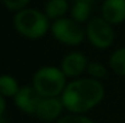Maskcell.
Segmentation results:
<instances>
[{
  "mask_svg": "<svg viewBox=\"0 0 125 123\" xmlns=\"http://www.w3.org/2000/svg\"><path fill=\"white\" fill-rule=\"evenodd\" d=\"M109 66L117 75L125 76V47L115 49L109 57Z\"/></svg>",
  "mask_w": 125,
  "mask_h": 123,
  "instance_id": "obj_13",
  "label": "cell"
},
{
  "mask_svg": "<svg viewBox=\"0 0 125 123\" xmlns=\"http://www.w3.org/2000/svg\"><path fill=\"white\" fill-rule=\"evenodd\" d=\"M0 123H7V121H6V120L2 117V118H0Z\"/></svg>",
  "mask_w": 125,
  "mask_h": 123,
  "instance_id": "obj_18",
  "label": "cell"
},
{
  "mask_svg": "<svg viewBox=\"0 0 125 123\" xmlns=\"http://www.w3.org/2000/svg\"><path fill=\"white\" fill-rule=\"evenodd\" d=\"M69 8L67 0H49L45 5V15L49 17V19H60L64 17Z\"/></svg>",
  "mask_w": 125,
  "mask_h": 123,
  "instance_id": "obj_11",
  "label": "cell"
},
{
  "mask_svg": "<svg viewBox=\"0 0 125 123\" xmlns=\"http://www.w3.org/2000/svg\"><path fill=\"white\" fill-rule=\"evenodd\" d=\"M85 36L95 48L106 49L114 41V30L112 24H109L106 19L102 17H95L87 22Z\"/></svg>",
  "mask_w": 125,
  "mask_h": 123,
  "instance_id": "obj_5",
  "label": "cell"
},
{
  "mask_svg": "<svg viewBox=\"0 0 125 123\" xmlns=\"http://www.w3.org/2000/svg\"><path fill=\"white\" fill-rule=\"evenodd\" d=\"M50 30L56 40L67 46H78L86 38L80 23L75 22L73 18L62 17L53 21Z\"/></svg>",
  "mask_w": 125,
  "mask_h": 123,
  "instance_id": "obj_4",
  "label": "cell"
},
{
  "mask_svg": "<svg viewBox=\"0 0 125 123\" xmlns=\"http://www.w3.org/2000/svg\"><path fill=\"white\" fill-rule=\"evenodd\" d=\"M13 27L16 32L23 38L29 40H38L46 35L51 28V24L45 12L37 8L26 7L15 13Z\"/></svg>",
  "mask_w": 125,
  "mask_h": 123,
  "instance_id": "obj_2",
  "label": "cell"
},
{
  "mask_svg": "<svg viewBox=\"0 0 125 123\" xmlns=\"http://www.w3.org/2000/svg\"><path fill=\"white\" fill-rule=\"evenodd\" d=\"M5 110H6V101H5V98L0 95V118L4 117Z\"/></svg>",
  "mask_w": 125,
  "mask_h": 123,
  "instance_id": "obj_17",
  "label": "cell"
},
{
  "mask_svg": "<svg viewBox=\"0 0 125 123\" xmlns=\"http://www.w3.org/2000/svg\"><path fill=\"white\" fill-rule=\"evenodd\" d=\"M63 110H64V106H63L60 97L42 98V101L38 105V109H37L34 116L45 123L56 122L58 118L62 117L61 115H62Z\"/></svg>",
  "mask_w": 125,
  "mask_h": 123,
  "instance_id": "obj_7",
  "label": "cell"
},
{
  "mask_svg": "<svg viewBox=\"0 0 125 123\" xmlns=\"http://www.w3.org/2000/svg\"><path fill=\"white\" fill-rule=\"evenodd\" d=\"M1 1L7 10L17 12L22 8H26L31 0H1Z\"/></svg>",
  "mask_w": 125,
  "mask_h": 123,
  "instance_id": "obj_16",
  "label": "cell"
},
{
  "mask_svg": "<svg viewBox=\"0 0 125 123\" xmlns=\"http://www.w3.org/2000/svg\"><path fill=\"white\" fill-rule=\"evenodd\" d=\"M56 123H96L92 121L91 118L79 115V114H69V115H64L61 118H58Z\"/></svg>",
  "mask_w": 125,
  "mask_h": 123,
  "instance_id": "obj_15",
  "label": "cell"
},
{
  "mask_svg": "<svg viewBox=\"0 0 125 123\" xmlns=\"http://www.w3.org/2000/svg\"><path fill=\"white\" fill-rule=\"evenodd\" d=\"M94 1L95 0H74L71 8V18L78 23L89 21Z\"/></svg>",
  "mask_w": 125,
  "mask_h": 123,
  "instance_id": "obj_10",
  "label": "cell"
},
{
  "mask_svg": "<svg viewBox=\"0 0 125 123\" xmlns=\"http://www.w3.org/2000/svg\"><path fill=\"white\" fill-rule=\"evenodd\" d=\"M32 86L42 98L61 97L67 86V76L61 70V68L45 65L34 73Z\"/></svg>",
  "mask_w": 125,
  "mask_h": 123,
  "instance_id": "obj_3",
  "label": "cell"
},
{
  "mask_svg": "<svg viewBox=\"0 0 125 123\" xmlns=\"http://www.w3.org/2000/svg\"><path fill=\"white\" fill-rule=\"evenodd\" d=\"M87 64H89V62L84 53L78 52V51H73V52L67 53L63 57L60 68L67 77L75 79V77L80 76L87 69Z\"/></svg>",
  "mask_w": 125,
  "mask_h": 123,
  "instance_id": "obj_8",
  "label": "cell"
},
{
  "mask_svg": "<svg viewBox=\"0 0 125 123\" xmlns=\"http://www.w3.org/2000/svg\"><path fill=\"white\" fill-rule=\"evenodd\" d=\"M87 74L90 75L89 77L95 79V80H101L107 75V69L103 64L98 63V62H90L87 64V69H86Z\"/></svg>",
  "mask_w": 125,
  "mask_h": 123,
  "instance_id": "obj_14",
  "label": "cell"
},
{
  "mask_svg": "<svg viewBox=\"0 0 125 123\" xmlns=\"http://www.w3.org/2000/svg\"><path fill=\"white\" fill-rule=\"evenodd\" d=\"M20 88L21 87L18 86V82L13 76L9 74L0 75V95L4 98H15Z\"/></svg>",
  "mask_w": 125,
  "mask_h": 123,
  "instance_id": "obj_12",
  "label": "cell"
},
{
  "mask_svg": "<svg viewBox=\"0 0 125 123\" xmlns=\"http://www.w3.org/2000/svg\"><path fill=\"white\" fill-rule=\"evenodd\" d=\"M103 97L104 88L100 80L84 77L68 82L60 98L69 114L83 115L96 107Z\"/></svg>",
  "mask_w": 125,
  "mask_h": 123,
  "instance_id": "obj_1",
  "label": "cell"
},
{
  "mask_svg": "<svg viewBox=\"0 0 125 123\" xmlns=\"http://www.w3.org/2000/svg\"><path fill=\"white\" fill-rule=\"evenodd\" d=\"M42 97L35 90L33 86H23L20 88L18 93L15 95L13 101L20 111L26 115H35L39 103Z\"/></svg>",
  "mask_w": 125,
  "mask_h": 123,
  "instance_id": "obj_6",
  "label": "cell"
},
{
  "mask_svg": "<svg viewBox=\"0 0 125 123\" xmlns=\"http://www.w3.org/2000/svg\"><path fill=\"white\" fill-rule=\"evenodd\" d=\"M101 17L109 24H120L125 21V0H104L101 6Z\"/></svg>",
  "mask_w": 125,
  "mask_h": 123,
  "instance_id": "obj_9",
  "label": "cell"
}]
</instances>
